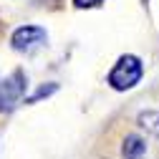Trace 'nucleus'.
I'll return each mask as SVG.
<instances>
[{"label":"nucleus","instance_id":"7","mask_svg":"<svg viewBox=\"0 0 159 159\" xmlns=\"http://www.w3.org/2000/svg\"><path fill=\"white\" fill-rule=\"evenodd\" d=\"M104 0H73V5L76 8H81V10H86V8H98Z\"/></svg>","mask_w":159,"mask_h":159},{"label":"nucleus","instance_id":"4","mask_svg":"<svg viewBox=\"0 0 159 159\" xmlns=\"http://www.w3.org/2000/svg\"><path fill=\"white\" fill-rule=\"evenodd\" d=\"M144 152H147V139L136 136V134H129L124 139V147H121L124 159H139V157H144Z\"/></svg>","mask_w":159,"mask_h":159},{"label":"nucleus","instance_id":"1","mask_svg":"<svg viewBox=\"0 0 159 159\" xmlns=\"http://www.w3.org/2000/svg\"><path fill=\"white\" fill-rule=\"evenodd\" d=\"M142 76H144L142 58L134 56V53H126V56L119 58V61L114 63V68L109 71L106 84L114 91H129V89H134L139 81H142Z\"/></svg>","mask_w":159,"mask_h":159},{"label":"nucleus","instance_id":"6","mask_svg":"<svg viewBox=\"0 0 159 159\" xmlns=\"http://www.w3.org/2000/svg\"><path fill=\"white\" fill-rule=\"evenodd\" d=\"M56 89H58V84H48V86H41V89H38L33 96H28V98H25V104H35V101H41V98H48V96H51Z\"/></svg>","mask_w":159,"mask_h":159},{"label":"nucleus","instance_id":"5","mask_svg":"<svg viewBox=\"0 0 159 159\" xmlns=\"http://www.w3.org/2000/svg\"><path fill=\"white\" fill-rule=\"evenodd\" d=\"M139 126H144V129H149V131L159 134V114H154V111L142 114V116H139Z\"/></svg>","mask_w":159,"mask_h":159},{"label":"nucleus","instance_id":"8","mask_svg":"<svg viewBox=\"0 0 159 159\" xmlns=\"http://www.w3.org/2000/svg\"><path fill=\"white\" fill-rule=\"evenodd\" d=\"M139 159H144V157H139Z\"/></svg>","mask_w":159,"mask_h":159},{"label":"nucleus","instance_id":"3","mask_svg":"<svg viewBox=\"0 0 159 159\" xmlns=\"http://www.w3.org/2000/svg\"><path fill=\"white\" fill-rule=\"evenodd\" d=\"M46 38H48V33L41 25H20L10 35V46L15 51H33L38 46H43Z\"/></svg>","mask_w":159,"mask_h":159},{"label":"nucleus","instance_id":"2","mask_svg":"<svg viewBox=\"0 0 159 159\" xmlns=\"http://www.w3.org/2000/svg\"><path fill=\"white\" fill-rule=\"evenodd\" d=\"M25 73L23 71H13L5 81H0V111H13L25 96Z\"/></svg>","mask_w":159,"mask_h":159}]
</instances>
